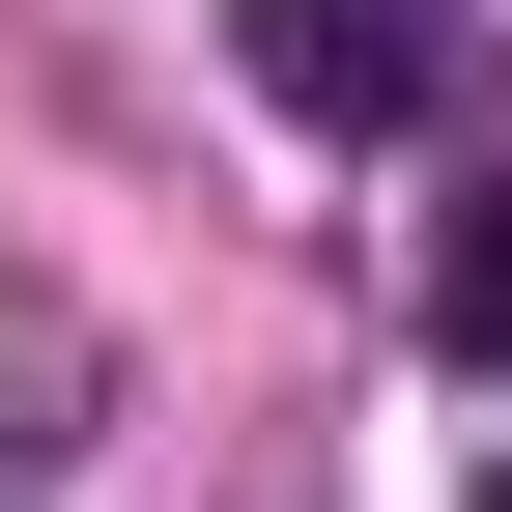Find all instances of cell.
<instances>
[{"label":"cell","mask_w":512,"mask_h":512,"mask_svg":"<svg viewBox=\"0 0 512 512\" xmlns=\"http://www.w3.org/2000/svg\"><path fill=\"white\" fill-rule=\"evenodd\" d=\"M256 86L342 114V143H427V114H456V29H427V0H256Z\"/></svg>","instance_id":"6da1fadb"},{"label":"cell","mask_w":512,"mask_h":512,"mask_svg":"<svg viewBox=\"0 0 512 512\" xmlns=\"http://www.w3.org/2000/svg\"><path fill=\"white\" fill-rule=\"evenodd\" d=\"M427 342L512 370V171H456V228H427Z\"/></svg>","instance_id":"7a4b0ae2"},{"label":"cell","mask_w":512,"mask_h":512,"mask_svg":"<svg viewBox=\"0 0 512 512\" xmlns=\"http://www.w3.org/2000/svg\"><path fill=\"white\" fill-rule=\"evenodd\" d=\"M484 512H512V456H484Z\"/></svg>","instance_id":"3957f363"}]
</instances>
